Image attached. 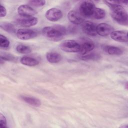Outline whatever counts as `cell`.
<instances>
[{"label":"cell","mask_w":128,"mask_h":128,"mask_svg":"<svg viewBox=\"0 0 128 128\" xmlns=\"http://www.w3.org/2000/svg\"><path fill=\"white\" fill-rule=\"evenodd\" d=\"M100 58V55L94 54V53H92V54H86L80 57V59L82 60H97Z\"/></svg>","instance_id":"603a6c76"},{"label":"cell","mask_w":128,"mask_h":128,"mask_svg":"<svg viewBox=\"0 0 128 128\" xmlns=\"http://www.w3.org/2000/svg\"><path fill=\"white\" fill-rule=\"evenodd\" d=\"M111 9V16L112 18L120 24L127 26L128 16L123 6L118 5H110Z\"/></svg>","instance_id":"7a4b0ae2"},{"label":"cell","mask_w":128,"mask_h":128,"mask_svg":"<svg viewBox=\"0 0 128 128\" xmlns=\"http://www.w3.org/2000/svg\"><path fill=\"white\" fill-rule=\"evenodd\" d=\"M16 50L18 52L23 54H28L31 52L30 48L29 46L24 44H19L17 46Z\"/></svg>","instance_id":"44dd1931"},{"label":"cell","mask_w":128,"mask_h":128,"mask_svg":"<svg viewBox=\"0 0 128 128\" xmlns=\"http://www.w3.org/2000/svg\"><path fill=\"white\" fill-rule=\"evenodd\" d=\"M20 98L22 100L30 106L38 107L41 104V102L40 100L36 98L26 96H20Z\"/></svg>","instance_id":"9a60e30c"},{"label":"cell","mask_w":128,"mask_h":128,"mask_svg":"<svg viewBox=\"0 0 128 128\" xmlns=\"http://www.w3.org/2000/svg\"><path fill=\"white\" fill-rule=\"evenodd\" d=\"M102 48L105 52L110 55H121L123 52L120 48L112 46H102Z\"/></svg>","instance_id":"5bb4252c"},{"label":"cell","mask_w":128,"mask_h":128,"mask_svg":"<svg viewBox=\"0 0 128 128\" xmlns=\"http://www.w3.org/2000/svg\"><path fill=\"white\" fill-rule=\"evenodd\" d=\"M20 60L22 64L30 66H35L39 64V62L36 59L28 56H22Z\"/></svg>","instance_id":"e0dca14e"},{"label":"cell","mask_w":128,"mask_h":128,"mask_svg":"<svg viewBox=\"0 0 128 128\" xmlns=\"http://www.w3.org/2000/svg\"><path fill=\"white\" fill-rule=\"evenodd\" d=\"M110 35L111 38L116 41L122 42H128V34L126 31L114 30Z\"/></svg>","instance_id":"30bf717a"},{"label":"cell","mask_w":128,"mask_h":128,"mask_svg":"<svg viewBox=\"0 0 128 128\" xmlns=\"http://www.w3.org/2000/svg\"><path fill=\"white\" fill-rule=\"evenodd\" d=\"M16 35L20 40H28L36 38L38 35V32L32 29L20 28L16 31Z\"/></svg>","instance_id":"8992f818"},{"label":"cell","mask_w":128,"mask_h":128,"mask_svg":"<svg viewBox=\"0 0 128 128\" xmlns=\"http://www.w3.org/2000/svg\"><path fill=\"white\" fill-rule=\"evenodd\" d=\"M0 27L2 29H3L4 30L6 31V32L10 33V34H13L16 32L15 28L10 23L8 22H3L2 23L0 24Z\"/></svg>","instance_id":"d6986e66"},{"label":"cell","mask_w":128,"mask_h":128,"mask_svg":"<svg viewBox=\"0 0 128 128\" xmlns=\"http://www.w3.org/2000/svg\"><path fill=\"white\" fill-rule=\"evenodd\" d=\"M96 25L90 21H86L82 23V30L87 35L90 36H95L97 34Z\"/></svg>","instance_id":"ba28073f"},{"label":"cell","mask_w":128,"mask_h":128,"mask_svg":"<svg viewBox=\"0 0 128 128\" xmlns=\"http://www.w3.org/2000/svg\"><path fill=\"white\" fill-rule=\"evenodd\" d=\"M96 7L94 3L90 0L82 2L79 7L80 14L84 17L92 16Z\"/></svg>","instance_id":"3957f363"},{"label":"cell","mask_w":128,"mask_h":128,"mask_svg":"<svg viewBox=\"0 0 128 128\" xmlns=\"http://www.w3.org/2000/svg\"><path fill=\"white\" fill-rule=\"evenodd\" d=\"M105 16L106 12L104 10L98 8H96L92 16L96 19L100 20L104 18Z\"/></svg>","instance_id":"ac0fdd59"},{"label":"cell","mask_w":128,"mask_h":128,"mask_svg":"<svg viewBox=\"0 0 128 128\" xmlns=\"http://www.w3.org/2000/svg\"><path fill=\"white\" fill-rule=\"evenodd\" d=\"M42 33L48 40L58 42L64 38L66 34V29L64 26L60 25L49 26L44 28Z\"/></svg>","instance_id":"6da1fadb"},{"label":"cell","mask_w":128,"mask_h":128,"mask_svg":"<svg viewBox=\"0 0 128 128\" xmlns=\"http://www.w3.org/2000/svg\"><path fill=\"white\" fill-rule=\"evenodd\" d=\"M28 3L30 5L36 6V7H40L45 5L46 3V0H30Z\"/></svg>","instance_id":"cb8c5ba5"},{"label":"cell","mask_w":128,"mask_h":128,"mask_svg":"<svg viewBox=\"0 0 128 128\" xmlns=\"http://www.w3.org/2000/svg\"><path fill=\"white\" fill-rule=\"evenodd\" d=\"M6 14V10L4 6L2 4H0V16L1 18L4 17Z\"/></svg>","instance_id":"484cf974"},{"label":"cell","mask_w":128,"mask_h":128,"mask_svg":"<svg viewBox=\"0 0 128 128\" xmlns=\"http://www.w3.org/2000/svg\"><path fill=\"white\" fill-rule=\"evenodd\" d=\"M60 49L68 52H78L80 50V44L74 40H66L60 44Z\"/></svg>","instance_id":"277c9868"},{"label":"cell","mask_w":128,"mask_h":128,"mask_svg":"<svg viewBox=\"0 0 128 128\" xmlns=\"http://www.w3.org/2000/svg\"><path fill=\"white\" fill-rule=\"evenodd\" d=\"M94 44L91 41H86L80 44L79 53L81 56L88 54V52L92 50L94 48Z\"/></svg>","instance_id":"4fadbf2b"},{"label":"cell","mask_w":128,"mask_h":128,"mask_svg":"<svg viewBox=\"0 0 128 128\" xmlns=\"http://www.w3.org/2000/svg\"><path fill=\"white\" fill-rule=\"evenodd\" d=\"M17 22L24 27H30L35 26L38 22L36 18L34 16H25L18 15L16 18Z\"/></svg>","instance_id":"5b68a950"},{"label":"cell","mask_w":128,"mask_h":128,"mask_svg":"<svg viewBox=\"0 0 128 128\" xmlns=\"http://www.w3.org/2000/svg\"><path fill=\"white\" fill-rule=\"evenodd\" d=\"M62 58V56L60 54L55 52H50L47 53L46 55L47 60L52 64L58 63L61 60Z\"/></svg>","instance_id":"2e32d148"},{"label":"cell","mask_w":128,"mask_h":128,"mask_svg":"<svg viewBox=\"0 0 128 128\" xmlns=\"http://www.w3.org/2000/svg\"><path fill=\"white\" fill-rule=\"evenodd\" d=\"M0 127L2 128L7 127V122L6 119L4 115L2 113L0 114Z\"/></svg>","instance_id":"d4e9b609"},{"label":"cell","mask_w":128,"mask_h":128,"mask_svg":"<svg viewBox=\"0 0 128 128\" xmlns=\"http://www.w3.org/2000/svg\"><path fill=\"white\" fill-rule=\"evenodd\" d=\"M10 41L8 39L2 34L0 35V47L3 49H6L10 46Z\"/></svg>","instance_id":"ffe728a7"},{"label":"cell","mask_w":128,"mask_h":128,"mask_svg":"<svg viewBox=\"0 0 128 128\" xmlns=\"http://www.w3.org/2000/svg\"><path fill=\"white\" fill-rule=\"evenodd\" d=\"M68 18L69 21L76 24H80L84 22L82 16L75 10H70L68 14Z\"/></svg>","instance_id":"7c38bea8"},{"label":"cell","mask_w":128,"mask_h":128,"mask_svg":"<svg viewBox=\"0 0 128 128\" xmlns=\"http://www.w3.org/2000/svg\"><path fill=\"white\" fill-rule=\"evenodd\" d=\"M113 31V28L110 24L106 23H100L96 26L97 34L102 36L110 34Z\"/></svg>","instance_id":"9c48e42d"},{"label":"cell","mask_w":128,"mask_h":128,"mask_svg":"<svg viewBox=\"0 0 128 128\" xmlns=\"http://www.w3.org/2000/svg\"><path fill=\"white\" fill-rule=\"evenodd\" d=\"M16 58L14 56L8 53H4L0 55V60L1 62L4 61H16Z\"/></svg>","instance_id":"7402d4cb"},{"label":"cell","mask_w":128,"mask_h":128,"mask_svg":"<svg viewBox=\"0 0 128 128\" xmlns=\"http://www.w3.org/2000/svg\"><path fill=\"white\" fill-rule=\"evenodd\" d=\"M18 12L19 15L25 16H33L36 14V11L30 6L22 4L18 6Z\"/></svg>","instance_id":"8fae6325"},{"label":"cell","mask_w":128,"mask_h":128,"mask_svg":"<svg viewBox=\"0 0 128 128\" xmlns=\"http://www.w3.org/2000/svg\"><path fill=\"white\" fill-rule=\"evenodd\" d=\"M46 18L51 22H56L62 18V12L56 8H52L48 10L45 14Z\"/></svg>","instance_id":"52a82bcc"}]
</instances>
